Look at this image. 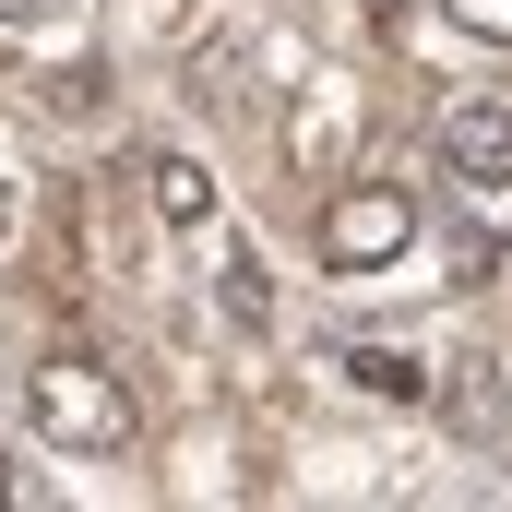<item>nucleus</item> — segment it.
Returning <instances> with one entry per match:
<instances>
[{
  "instance_id": "obj_9",
  "label": "nucleus",
  "mask_w": 512,
  "mask_h": 512,
  "mask_svg": "<svg viewBox=\"0 0 512 512\" xmlns=\"http://www.w3.org/2000/svg\"><path fill=\"white\" fill-rule=\"evenodd\" d=\"M72 0H0V24H60Z\"/></svg>"
},
{
  "instance_id": "obj_10",
  "label": "nucleus",
  "mask_w": 512,
  "mask_h": 512,
  "mask_svg": "<svg viewBox=\"0 0 512 512\" xmlns=\"http://www.w3.org/2000/svg\"><path fill=\"white\" fill-rule=\"evenodd\" d=\"M0 239H12V179H0Z\"/></svg>"
},
{
  "instance_id": "obj_11",
  "label": "nucleus",
  "mask_w": 512,
  "mask_h": 512,
  "mask_svg": "<svg viewBox=\"0 0 512 512\" xmlns=\"http://www.w3.org/2000/svg\"><path fill=\"white\" fill-rule=\"evenodd\" d=\"M370 12H405V0H370Z\"/></svg>"
},
{
  "instance_id": "obj_1",
  "label": "nucleus",
  "mask_w": 512,
  "mask_h": 512,
  "mask_svg": "<svg viewBox=\"0 0 512 512\" xmlns=\"http://www.w3.org/2000/svg\"><path fill=\"white\" fill-rule=\"evenodd\" d=\"M24 417L48 453H131V382L96 358H36L24 370Z\"/></svg>"
},
{
  "instance_id": "obj_5",
  "label": "nucleus",
  "mask_w": 512,
  "mask_h": 512,
  "mask_svg": "<svg viewBox=\"0 0 512 512\" xmlns=\"http://www.w3.org/2000/svg\"><path fill=\"white\" fill-rule=\"evenodd\" d=\"M143 203H155L167 227H215V167H203V155H155V167H143Z\"/></svg>"
},
{
  "instance_id": "obj_3",
  "label": "nucleus",
  "mask_w": 512,
  "mask_h": 512,
  "mask_svg": "<svg viewBox=\"0 0 512 512\" xmlns=\"http://www.w3.org/2000/svg\"><path fill=\"white\" fill-rule=\"evenodd\" d=\"M441 167L465 191H512V96H465L441 108Z\"/></svg>"
},
{
  "instance_id": "obj_7",
  "label": "nucleus",
  "mask_w": 512,
  "mask_h": 512,
  "mask_svg": "<svg viewBox=\"0 0 512 512\" xmlns=\"http://www.w3.org/2000/svg\"><path fill=\"white\" fill-rule=\"evenodd\" d=\"M215 298H227V322H274V274H262V251H227V274H215Z\"/></svg>"
},
{
  "instance_id": "obj_2",
  "label": "nucleus",
  "mask_w": 512,
  "mask_h": 512,
  "mask_svg": "<svg viewBox=\"0 0 512 512\" xmlns=\"http://www.w3.org/2000/svg\"><path fill=\"white\" fill-rule=\"evenodd\" d=\"M405 251H417V191L358 179V191L322 203V262H334V274H382V262H405Z\"/></svg>"
},
{
  "instance_id": "obj_6",
  "label": "nucleus",
  "mask_w": 512,
  "mask_h": 512,
  "mask_svg": "<svg viewBox=\"0 0 512 512\" xmlns=\"http://www.w3.org/2000/svg\"><path fill=\"white\" fill-rule=\"evenodd\" d=\"M346 382L382 393V405H417V393H429V370H417L405 346H346Z\"/></svg>"
},
{
  "instance_id": "obj_4",
  "label": "nucleus",
  "mask_w": 512,
  "mask_h": 512,
  "mask_svg": "<svg viewBox=\"0 0 512 512\" xmlns=\"http://www.w3.org/2000/svg\"><path fill=\"white\" fill-rule=\"evenodd\" d=\"M346 143H358V96H346V84H310V96H298V120H286L298 179H334V167H346Z\"/></svg>"
},
{
  "instance_id": "obj_8",
  "label": "nucleus",
  "mask_w": 512,
  "mask_h": 512,
  "mask_svg": "<svg viewBox=\"0 0 512 512\" xmlns=\"http://www.w3.org/2000/svg\"><path fill=\"white\" fill-rule=\"evenodd\" d=\"M441 24L477 36V48H512V0H441Z\"/></svg>"
}]
</instances>
